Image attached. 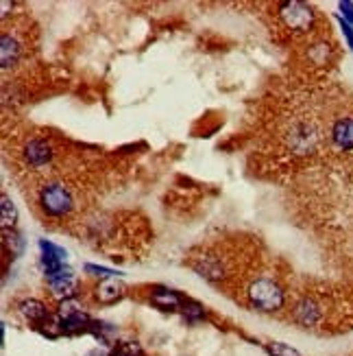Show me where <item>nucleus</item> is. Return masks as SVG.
<instances>
[{
  "mask_svg": "<svg viewBox=\"0 0 353 356\" xmlns=\"http://www.w3.org/2000/svg\"><path fill=\"white\" fill-rule=\"evenodd\" d=\"M35 206L40 208L44 219L64 221L77 208V199H74V190L68 184L50 180L35 188Z\"/></svg>",
  "mask_w": 353,
  "mask_h": 356,
  "instance_id": "obj_1",
  "label": "nucleus"
},
{
  "mask_svg": "<svg viewBox=\"0 0 353 356\" xmlns=\"http://www.w3.org/2000/svg\"><path fill=\"white\" fill-rule=\"evenodd\" d=\"M247 302L251 308L260 313H280L286 304V291L284 286L273 278L258 275L247 284Z\"/></svg>",
  "mask_w": 353,
  "mask_h": 356,
  "instance_id": "obj_2",
  "label": "nucleus"
},
{
  "mask_svg": "<svg viewBox=\"0 0 353 356\" xmlns=\"http://www.w3.org/2000/svg\"><path fill=\"white\" fill-rule=\"evenodd\" d=\"M277 20L290 37H308L317 29V11L306 3H280L277 5Z\"/></svg>",
  "mask_w": 353,
  "mask_h": 356,
  "instance_id": "obj_3",
  "label": "nucleus"
},
{
  "mask_svg": "<svg viewBox=\"0 0 353 356\" xmlns=\"http://www.w3.org/2000/svg\"><path fill=\"white\" fill-rule=\"evenodd\" d=\"M55 145L50 138L44 136H31L22 143L20 147V158H22V167L29 171H42L50 167L55 160Z\"/></svg>",
  "mask_w": 353,
  "mask_h": 356,
  "instance_id": "obj_4",
  "label": "nucleus"
},
{
  "mask_svg": "<svg viewBox=\"0 0 353 356\" xmlns=\"http://www.w3.org/2000/svg\"><path fill=\"white\" fill-rule=\"evenodd\" d=\"M327 145L332 151L343 156L353 154V114H340L330 123L327 129Z\"/></svg>",
  "mask_w": 353,
  "mask_h": 356,
  "instance_id": "obj_5",
  "label": "nucleus"
},
{
  "mask_svg": "<svg viewBox=\"0 0 353 356\" xmlns=\"http://www.w3.org/2000/svg\"><path fill=\"white\" fill-rule=\"evenodd\" d=\"M46 278V286H48V293L53 300L57 302H66V300H74L79 295V280L74 275V271L70 266H61V269L53 271L44 275Z\"/></svg>",
  "mask_w": 353,
  "mask_h": 356,
  "instance_id": "obj_6",
  "label": "nucleus"
},
{
  "mask_svg": "<svg viewBox=\"0 0 353 356\" xmlns=\"http://www.w3.org/2000/svg\"><path fill=\"white\" fill-rule=\"evenodd\" d=\"M323 306L317 297L312 295H304L295 302L293 306V322L301 328H317L323 322Z\"/></svg>",
  "mask_w": 353,
  "mask_h": 356,
  "instance_id": "obj_7",
  "label": "nucleus"
},
{
  "mask_svg": "<svg viewBox=\"0 0 353 356\" xmlns=\"http://www.w3.org/2000/svg\"><path fill=\"white\" fill-rule=\"evenodd\" d=\"M304 57L308 63H312V66L323 68L327 63H332V59H334V42H327L325 35L312 37V42H308V46L304 50Z\"/></svg>",
  "mask_w": 353,
  "mask_h": 356,
  "instance_id": "obj_8",
  "label": "nucleus"
},
{
  "mask_svg": "<svg viewBox=\"0 0 353 356\" xmlns=\"http://www.w3.org/2000/svg\"><path fill=\"white\" fill-rule=\"evenodd\" d=\"M40 251H42L40 260H42L44 275L61 269V266H66V262H68V251L64 247L50 243V240H44V238L40 240Z\"/></svg>",
  "mask_w": 353,
  "mask_h": 356,
  "instance_id": "obj_9",
  "label": "nucleus"
},
{
  "mask_svg": "<svg viewBox=\"0 0 353 356\" xmlns=\"http://www.w3.org/2000/svg\"><path fill=\"white\" fill-rule=\"evenodd\" d=\"M148 302L153 304L155 308L159 311H166V313H172V311H181L185 300L176 293L172 289H166V286H155L150 289V295H148Z\"/></svg>",
  "mask_w": 353,
  "mask_h": 356,
  "instance_id": "obj_10",
  "label": "nucleus"
},
{
  "mask_svg": "<svg viewBox=\"0 0 353 356\" xmlns=\"http://www.w3.org/2000/svg\"><path fill=\"white\" fill-rule=\"evenodd\" d=\"M124 295H127V286H124V282H120V280H116V278L100 280V282L94 286V297L100 304H116Z\"/></svg>",
  "mask_w": 353,
  "mask_h": 356,
  "instance_id": "obj_11",
  "label": "nucleus"
},
{
  "mask_svg": "<svg viewBox=\"0 0 353 356\" xmlns=\"http://www.w3.org/2000/svg\"><path fill=\"white\" fill-rule=\"evenodd\" d=\"M0 44H3V48H0L3 50V68L7 70L11 66H16L20 57L24 55V42L16 33L3 31V40H0Z\"/></svg>",
  "mask_w": 353,
  "mask_h": 356,
  "instance_id": "obj_12",
  "label": "nucleus"
},
{
  "mask_svg": "<svg viewBox=\"0 0 353 356\" xmlns=\"http://www.w3.org/2000/svg\"><path fill=\"white\" fill-rule=\"evenodd\" d=\"M20 313L24 315V320H29L31 324H35L37 328H42L50 317L48 313V308H46V304L44 302H40V300H24L22 304H20Z\"/></svg>",
  "mask_w": 353,
  "mask_h": 356,
  "instance_id": "obj_13",
  "label": "nucleus"
},
{
  "mask_svg": "<svg viewBox=\"0 0 353 356\" xmlns=\"http://www.w3.org/2000/svg\"><path fill=\"white\" fill-rule=\"evenodd\" d=\"M109 356H144V350L135 341H116L111 346Z\"/></svg>",
  "mask_w": 353,
  "mask_h": 356,
  "instance_id": "obj_14",
  "label": "nucleus"
},
{
  "mask_svg": "<svg viewBox=\"0 0 353 356\" xmlns=\"http://www.w3.org/2000/svg\"><path fill=\"white\" fill-rule=\"evenodd\" d=\"M16 223H18V212L14 201L7 195H3V230H16Z\"/></svg>",
  "mask_w": 353,
  "mask_h": 356,
  "instance_id": "obj_15",
  "label": "nucleus"
},
{
  "mask_svg": "<svg viewBox=\"0 0 353 356\" xmlns=\"http://www.w3.org/2000/svg\"><path fill=\"white\" fill-rule=\"evenodd\" d=\"M90 333H92L98 341L109 343L111 337L116 335V326L105 324V322H94V320H92V324H90Z\"/></svg>",
  "mask_w": 353,
  "mask_h": 356,
  "instance_id": "obj_16",
  "label": "nucleus"
},
{
  "mask_svg": "<svg viewBox=\"0 0 353 356\" xmlns=\"http://www.w3.org/2000/svg\"><path fill=\"white\" fill-rule=\"evenodd\" d=\"M181 315L185 317L187 322H201L205 317V308L201 306V304H196V302H187L185 300V304H183V308H181Z\"/></svg>",
  "mask_w": 353,
  "mask_h": 356,
  "instance_id": "obj_17",
  "label": "nucleus"
},
{
  "mask_svg": "<svg viewBox=\"0 0 353 356\" xmlns=\"http://www.w3.org/2000/svg\"><path fill=\"white\" fill-rule=\"evenodd\" d=\"M269 354L271 356H301L299 350H295L293 346H288V343H282V341H273L269 343Z\"/></svg>",
  "mask_w": 353,
  "mask_h": 356,
  "instance_id": "obj_18",
  "label": "nucleus"
},
{
  "mask_svg": "<svg viewBox=\"0 0 353 356\" xmlns=\"http://www.w3.org/2000/svg\"><path fill=\"white\" fill-rule=\"evenodd\" d=\"M3 236H5V245L11 249V253H22V247H24V243H22V238H20V234H16L14 230H3Z\"/></svg>",
  "mask_w": 353,
  "mask_h": 356,
  "instance_id": "obj_19",
  "label": "nucleus"
},
{
  "mask_svg": "<svg viewBox=\"0 0 353 356\" xmlns=\"http://www.w3.org/2000/svg\"><path fill=\"white\" fill-rule=\"evenodd\" d=\"M85 271L94 275V278H100V280H107V278H116L120 271H113V269H107V266H98V264H85Z\"/></svg>",
  "mask_w": 353,
  "mask_h": 356,
  "instance_id": "obj_20",
  "label": "nucleus"
},
{
  "mask_svg": "<svg viewBox=\"0 0 353 356\" xmlns=\"http://www.w3.org/2000/svg\"><path fill=\"white\" fill-rule=\"evenodd\" d=\"M340 9V18H343L345 22H349L353 27V3H349V0H343V3L338 5Z\"/></svg>",
  "mask_w": 353,
  "mask_h": 356,
  "instance_id": "obj_21",
  "label": "nucleus"
},
{
  "mask_svg": "<svg viewBox=\"0 0 353 356\" xmlns=\"http://www.w3.org/2000/svg\"><path fill=\"white\" fill-rule=\"evenodd\" d=\"M338 24H340V29H343V35H345V40L349 44V48L353 50V27L349 22H345L343 18H338Z\"/></svg>",
  "mask_w": 353,
  "mask_h": 356,
  "instance_id": "obj_22",
  "label": "nucleus"
}]
</instances>
